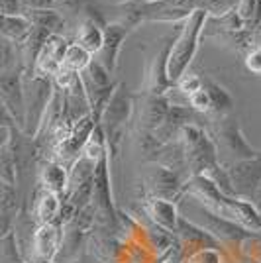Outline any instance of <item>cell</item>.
<instances>
[{
	"label": "cell",
	"mask_w": 261,
	"mask_h": 263,
	"mask_svg": "<svg viewBox=\"0 0 261 263\" xmlns=\"http://www.w3.org/2000/svg\"><path fill=\"white\" fill-rule=\"evenodd\" d=\"M208 20L210 16L207 12L196 10L181 26L173 42V47H171V53H169V77L173 83H177L189 71L196 55V49H198V40L204 32Z\"/></svg>",
	"instance_id": "obj_1"
},
{
	"label": "cell",
	"mask_w": 261,
	"mask_h": 263,
	"mask_svg": "<svg viewBox=\"0 0 261 263\" xmlns=\"http://www.w3.org/2000/svg\"><path fill=\"white\" fill-rule=\"evenodd\" d=\"M179 142L185 149V161L189 177L207 175L208 171L220 163L216 140L208 136L200 124H187L179 134Z\"/></svg>",
	"instance_id": "obj_2"
},
{
	"label": "cell",
	"mask_w": 261,
	"mask_h": 263,
	"mask_svg": "<svg viewBox=\"0 0 261 263\" xmlns=\"http://www.w3.org/2000/svg\"><path fill=\"white\" fill-rule=\"evenodd\" d=\"M24 90H26V126L24 132L28 138H35L49 104L53 100V83L51 79L40 77V75H28L24 79Z\"/></svg>",
	"instance_id": "obj_3"
},
{
	"label": "cell",
	"mask_w": 261,
	"mask_h": 263,
	"mask_svg": "<svg viewBox=\"0 0 261 263\" xmlns=\"http://www.w3.org/2000/svg\"><path fill=\"white\" fill-rule=\"evenodd\" d=\"M134 110H136L134 95L130 92V88L126 87V83H118V87L114 90L108 106H106L102 118H100V124H102V128L106 132L110 152H116L122 130H124L126 122H130Z\"/></svg>",
	"instance_id": "obj_4"
},
{
	"label": "cell",
	"mask_w": 261,
	"mask_h": 263,
	"mask_svg": "<svg viewBox=\"0 0 261 263\" xmlns=\"http://www.w3.org/2000/svg\"><path fill=\"white\" fill-rule=\"evenodd\" d=\"M216 145L218 154H226L230 157V163L234 161H241V159H251L261 152L251 147L244 132L239 128V122L234 114L230 116H222L216 122ZM226 165V163H224Z\"/></svg>",
	"instance_id": "obj_5"
},
{
	"label": "cell",
	"mask_w": 261,
	"mask_h": 263,
	"mask_svg": "<svg viewBox=\"0 0 261 263\" xmlns=\"http://www.w3.org/2000/svg\"><path fill=\"white\" fill-rule=\"evenodd\" d=\"M143 183H145V191L150 197L167 198V200L177 202V198H181L187 193L189 179L167 165L153 161L145 177H143Z\"/></svg>",
	"instance_id": "obj_6"
},
{
	"label": "cell",
	"mask_w": 261,
	"mask_h": 263,
	"mask_svg": "<svg viewBox=\"0 0 261 263\" xmlns=\"http://www.w3.org/2000/svg\"><path fill=\"white\" fill-rule=\"evenodd\" d=\"M110 155V154H108ZM108 155L98 159L92 175V209L97 216V224L110 226L116 222V210L112 202V183H110V161Z\"/></svg>",
	"instance_id": "obj_7"
},
{
	"label": "cell",
	"mask_w": 261,
	"mask_h": 263,
	"mask_svg": "<svg viewBox=\"0 0 261 263\" xmlns=\"http://www.w3.org/2000/svg\"><path fill=\"white\" fill-rule=\"evenodd\" d=\"M195 216H198V220H196L198 226L204 228L208 234H212L218 241H236V243H241L244 240H250L251 236H253V232H250L244 226H239L238 222L220 216L216 212L208 210L200 202H196Z\"/></svg>",
	"instance_id": "obj_8"
},
{
	"label": "cell",
	"mask_w": 261,
	"mask_h": 263,
	"mask_svg": "<svg viewBox=\"0 0 261 263\" xmlns=\"http://www.w3.org/2000/svg\"><path fill=\"white\" fill-rule=\"evenodd\" d=\"M230 181L236 191V197L253 200L261 189V154L251 159H241L226 163Z\"/></svg>",
	"instance_id": "obj_9"
},
{
	"label": "cell",
	"mask_w": 261,
	"mask_h": 263,
	"mask_svg": "<svg viewBox=\"0 0 261 263\" xmlns=\"http://www.w3.org/2000/svg\"><path fill=\"white\" fill-rule=\"evenodd\" d=\"M0 97H2V108L8 110L14 122L24 130V126H26V90H24L22 69L2 73Z\"/></svg>",
	"instance_id": "obj_10"
},
{
	"label": "cell",
	"mask_w": 261,
	"mask_h": 263,
	"mask_svg": "<svg viewBox=\"0 0 261 263\" xmlns=\"http://www.w3.org/2000/svg\"><path fill=\"white\" fill-rule=\"evenodd\" d=\"M173 42V37H165L161 42V47L157 49V53L153 55V59L150 61V67H147L145 90L143 92L165 97L175 87V83L169 77V53H171Z\"/></svg>",
	"instance_id": "obj_11"
},
{
	"label": "cell",
	"mask_w": 261,
	"mask_h": 263,
	"mask_svg": "<svg viewBox=\"0 0 261 263\" xmlns=\"http://www.w3.org/2000/svg\"><path fill=\"white\" fill-rule=\"evenodd\" d=\"M67 47H69V42L63 35H49L47 42L44 44V47H42L40 55H38V59H35L33 75H40V77L47 79L57 77L59 71L63 69V63H65Z\"/></svg>",
	"instance_id": "obj_12"
},
{
	"label": "cell",
	"mask_w": 261,
	"mask_h": 263,
	"mask_svg": "<svg viewBox=\"0 0 261 263\" xmlns=\"http://www.w3.org/2000/svg\"><path fill=\"white\" fill-rule=\"evenodd\" d=\"M171 100L169 97H159V95H147L143 92L142 97V104L136 106V120H138V128L140 132H147V134H153L161 124L165 122L169 110H171Z\"/></svg>",
	"instance_id": "obj_13"
},
{
	"label": "cell",
	"mask_w": 261,
	"mask_h": 263,
	"mask_svg": "<svg viewBox=\"0 0 261 263\" xmlns=\"http://www.w3.org/2000/svg\"><path fill=\"white\" fill-rule=\"evenodd\" d=\"M61 241H63V226L59 222L38 224L32 236V250L38 261L55 263L57 253L61 250Z\"/></svg>",
	"instance_id": "obj_14"
},
{
	"label": "cell",
	"mask_w": 261,
	"mask_h": 263,
	"mask_svg": "<svg viewBox=\"0 0 261 263\" xmlns=\"http://www.w3.org/2000/svg\"><path fill=\"white\" fill-rule=\"evenodd\" d=\"M132 30L134 28L124 22H112L104 26V45H102L97 59L108 69L110 73H114V69L118 65L120 49H122V45H124Z\"/></svg>",
	"instance_id": "obj_15"
},
{
	"label": "cell",
	"mask_w": 261,
	"mask_h": 263,
	"mask_svg": "<svg viewBox=\"0 0 261 263\" xmlns=\"http://www.w3.org/2000/svg\"><path fill=\"white\" fill-rule=\"evenodd\" d=\"M145 212L152 218V222L159 228L169 234H177L179 228V206L175 200H167V198L147 197L145 200Z\"/></svg>",
	"instance_id": "obj_16"
},
{
	"label": "cell",
	"mask_w": 261,
	"mask_h": 263,
	"mask_svg": "<svg viewBox=\"0 0 261 263\" xmlns=\"http://www.w3.org/2000/svg\"><path fill=\"white\" fill-rule=\"evenodd\" d=\"M85 18L79 26V33H77V44H81L90 53H100L102 45H104V20L97 10L92 8H85Z\"/></svg>",
	"instance_id": "obj_17"
},
{
	"label": "cell",
	"mask_w": 261,
	"mask_h": 263,
	"mask_svg": "<svg viewBox=\"0 0 261 263\" xmlns=\"http://www.w3.org/2000/svg\"><path fill=\"white\" fill-rule=\"evenodd\" d=\"M40 185L44 191L65 197L69 191V169L55 159H47L40 169Z\"/></svg>",
	"instance_id": "obj_18"
},
{
	"label": "cell",
	"mask_w": 261,
	"mask_h": 263,
	"mask_svg": "<svg viewBox=\"0 0 261 263\" xmlns=\"http://www.w3.org/2000/svg\"><path fill=\"white\" fill-rule=\"evenodd\" d=\"M63 206V200H59V195L49 193V191H40L38 197L33 200V220L38 224H49V222H57L59 212Z\"/></svg>",
	"instance_id": "obj_19"
},
{
	"label": "cell",
	"mask_w": 261,
	"mask_h": 263,
	"mask_svg": "<svg viewBox=\"0 0 261 263\" xmlns=\"http://www.w3.org/2000/svg\"><path fill=\"white\" fill-rule=\"evenodd\" d=\"M20 209L18 186L2 183L0 191V214H2V236L12 232V224H16V214Z\"/></svg>",
	"instance_id": "obj_20"
},
{
	"label": "cell",
	"mask_w": 261,
	"mask_h": 263,
	"mask_svg": "<svg viewBox=\"0 0 261 263\" xmlns=\"http://www.w3.org/2000/svg\"><path fill=\"white\" fill-rule=\"evenodd\" d=\"M32 30L33 24L30 22V18L26 14H20V16H2V22H0L2 37L10 40L14 45H22L30 37Z\"/></svg>",
	"instance_id": "obj_21"
},
{
	"label": "cell",
	"mask_w": 261,
	"mask_h": 263,
	"mask_svg": "<svg viewBox=\"0 0 261 263\" xmlns=\"http://www.w3.org/2000/svg\"><path fill=\"white\" fill-rule=\"evenodd\" d=\"M202 87L207 88L208 97L212 100V112L218 118L234 114V99L222 85H218L212 79H202Z\"/></svg>",
	"instance_id": "obj_22"
},
{
	"label": "cell",
	"mask_w": 261,
	"mask_h": 263,
	"mask_svg": "<svg viewBox=\"0 0 261 263\" xmlns=\"http://www.w3.org/2000/svg\"><path fill=\"white\" fill-rule=\"evenodd\" d=\"M26 16L30 18V22L35 28L51 33V35H61V30L65 28V20L59 14V10H32L26 12Z\"/></svg>",
	"instance_id": "obj_23"
},
{
	"label": "cell",
	"mask_w": 261,
	"mask_h": 263,
	"mask_svg": "<svg viewBox=\"0 0 261 263\" xmlns=\"http://www.w3.org/2000/svg\"><path fill=\"white\" fill-rule=\"evenodd\" d=\"M92 63V53L85 49L81 44H69L65 53V63L63 67L69 71H75V73H83L88 65Z\"/></svg>",
	"instance_id": "obj_24"
},
{
	"label": "cell",
	"mask_w": 261,
	"mask_h": 263,
	"mask_svg": "<svg viewBox=\"0 0 261 263\" xmlns=\"http://www.w3.org/2000/svg\"><path fill=\"white\" fill-rule=\"evenodd\" d=\"M241 0H200V10H204L210 18H224L239 8Z\"/></svg>",
	"instance_id": "obj_25"
},
{
	"label": "cell",
	"mask_w": 261,
	"mask_h": 263,
	"mask_svg": "<svg viewBox=\"0 0 261 263\" xmlns=\"http://www.w3.org/2000/svg\"><path fill=\"white\" fill-rule=\"evenodd\" d=\"M187 106H191V108L198 112V114H208V112H212V100L208 97L207 88L202 87L200 90H195L193 95H189L187 97Z\"/></svg>",
	"instance_id": "obj_26"
},
{
	"label": "cell",
	"mask_w": 261,
	"mask_h": 263,
	"mask_svg": "<svg viewBox=\"0 0 261 263\" xmlns=\"http://www.w3.org/2000/svg\"><path fill=\"white\" fill-rule=\"evenodd\" d=\"M175 88H177L179 92H183L185 97H189V95H193L195 90H200V88H202V79L198 77V75H195V73H189V71H187L185 75L175 83Z\"/></svg>",
	"instance_id": "obj_27"
},
{
	"label": "cell",
	"mask_w": 261,
	"mask_h": 263,
	"mask_svg": "<svg viewBox=\"0 0 261 263\" xmlns=\"http://www.w3.org/2000/svg\"><path fill=\"white\" fill-rule=\"evenodd\" d=\"M244 63H246V69L251 75H259L261 77V45H251L246 57H244Z\"/></svg>",
	"instance_id": "obj_28"
},
{
	"label": "cell",
	"mask_w": 261,
	"mask_h": 263,
	"mask_svg": "<svg viewBox=\"0 0 261 263\" xmlns=\"http://www.w3.org/2000/svg\"><path fill=\"white\" fill-rule=\"evenodd\" d=\"M187 263H220V255H218L216 248H202L193 253Z\"/></svg>",
	"instance_id": "obj_29"
},
{
	"label": "cell",
	"mask_w": 261,
	"mask_h": 263,
	"mask_svg": "<svg viewBox=\"0 0 261 263\" xmlns=\"http://www.w3.org/2000/svg\"><path fill=\"white\" fill-rule=\"evenodd\" d=\"M24 14L32 10H57V0H22Z\"/></svg>",
	"instance_id": "obj_30"
},
{
	"label": "cell",
	"mask_w": 261,
	"mask_h": 263,
	"mask_svg": "<svg viewBox=\"0 0 261 263\" xmlns=\"http://www.w3.org/2000/svg\"><path fill=\"white\" fill-rule=\"evenodd\" d=\"M0 10L2 16H20L24 14L22 0H0Z\"/></svg>",
	"instance_id": "obj_31"
},
{
	"label": "cell",
	"mask_w": 261,
	"mask_h": 263,
	"mask_svg": "<svg viewBox=\"0 0 261 263\" xmlns=\"http://www.w3.org/2000/svg\"><path fill=\"white\" fill-rule=\"evenodd\" d=\"M159 263H183V257H181V246H171L167 252L163 253L161 261Z\"/></svg>",
	"instance_id": "obj_32"
},
{
	"label": "cell",
	"mask_w": 261,
	"mask_h": 263,
	"mask_svg": "<svg viewBox=\"0 0 261 263\" xmlns=\"http://www.w3.org/2000/svg\"><path fill=\"white\" fill-rule=\"evenodd\" d=\"M130 2H136V4H145V2H153V0H130Z\"/></svg>",
	"instance_id": "obj_33"
},
{
	"label": "cell",
	"mask_w": 261,
	"mask_h": 263,
	"mask_svg": "<svg viewBox=\"0 0 261 263\" xmlns=\"http://www.w3.org/2000/svg\"><path fill=\"white\" fill-rule=\"evenodd\" d=\"M241 263H259V261H253V259H244Z\"/></svg>",
	"instance_id": "obj_34"
}]
</instances>
